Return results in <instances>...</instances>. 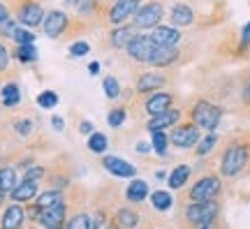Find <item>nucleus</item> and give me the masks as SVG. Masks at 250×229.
I'll use <instances>...</instances> for the list:
<instances>
[{
	"label": "nucleus",
	"mask_w": 250,
	"mask_h": 229,
	"mask_svg": "<svg viewBox=\"0 0 250 229\" xmlns=\"http://www.w3.org/2000/svg\"><path fill=\"white\" fill-rule=\"evenodd\" d=\"M250 162V144L246 141H229L225 146L223 155H220V176L225 178H236Z\"/></svg>",
	"instance_id": "f257e3e1"
},
{
	"label": "nucleus",
	"mask_w": 250,
	"mask_h": 229,
	"mask_svg": "<svg viewBox=\"0 0 250 229\" xmlns=\"http://www.w3.org/2000/svg\"><path fill=\"white\" fill-rule=\"evenodd\" d=\"M19 183L17 178V169L12 167V165H5V167H0V192L9 194L14 190V185Z\"/></svg>",
	"instance_id": "c85d7f7f"
},
{
	"label": "nucleus",
	"mask_w": 250,
	"mask_h": 229,
	"mask_svg": "<svg viewBox=\"0 0 250 229\" xmlns=\"http://www.w3.org/2000/svg\"><path fill=\"white\" fill-rule=\"evenodd\" d=\"M7 70H9V49L0 40V74H5Z\"/></svg>",
	"instance_id": "c03bdc74"
},
{
	"label": "nucleus",
	"mask_w": 250,
	"mask_h": 229,
	"mask_svg": "<svg viewBox=\"0 0 250 229\" xmlns=\"http://www.w3.org/2000/svg\"><path fill=\"white\" fill-rule=\"evenodd\" d=\"M86 146H88L90 153H98V155H104V150L109 146V137L104 132H95L88 134V141H86Z\"/></svg>",
	"instance_id": "2f4dec72"
},
{
	"label": "nucleus",
	"mask_w": 250,
	"mask_h": 229,
	"mask_svg": "<svg viewBox=\"0 0 250 229\" xmlns=\"http://www.w3.org/2000/svg\"><path fill=\"white\" fill-rule=\"evenodd\" d=\"M83 23L81 19L70 17L65 9H49L44 14V21H42V33H44L49 40H62L74 33V26Z\"/></svg>",
	"instance_id": "7ed1b4c3"
},
{
	"label": "nucleus",
	"mask_w": 250,
	"mask_h": 229,
	"mask_svg": "<svg viewBox=\"0 0 250 229\" xmlns=\"http://www.w3.org/2000/svg\"><path fill=\"white\" fill-rule=\"evenodd\" d=\"M215 146H218V134H215V132H208L206 137H202V139L197 141V146L192 150H195L197 158H206V155H208V153H211Z\"/></svg>",
	"instance_id": "72a5a7b5"
},
{
	"label": "nucleus",
	"mask_w": 250,
	"mask_h": 229,
	"mask_svg": "<svg viewBox=\"0 0 250 229\" xmlns=\"http://www.w3.org/2000/svg\"><path fill=\"white\" fill-rule=\"evenodd\" d=\"M139 30L132 26V23H123V26H114L111 30L107 33V44L114 49V51H123L127 42L137 35Z\"/></svg>",
	"instance_id": "f3484780"
},
{
	"label": "nucleus",
	"mask_w": 250,
	"mask_h": 229,
	"mask_svg": "<svg viewBox=\"0 0 250 229\" xmlns=\"http://www.w3.org/2000/svg\"><path fill=\"white\" fill-rule=\"evenodd\" d=\"M151 40L155 46H179L181 40H183V33L181 28H174V26H155L151 33Z\"/></svg>",
	"instance_id": "6ab92c4d"
},
{
	"label": "nucleus",
	"mask_w": 250,
	"mask_h": 229,
	"mask_svg": "<svg viewBox=\"0 0 250 229\" xmlns=\"http://www.w3.org/2000/svg\"><path fill=\"white\" fill-rule=\"evenodd\" d=\"M28 220V211L21 206V204H9L7 208L0 215V227L2 229H21Z\"/></svg>",
	"instance_id": "aec40b11"
},
{
	"label": "nucleus",
	"mask_w": 250,
	"mask_h": 229,
	"mask_svg": "<svg viewBox=\"0 0 250 229\" xmlns=\"http://www.w3.org/2000/svg\"><path fill=\"white\" fill-rule=\"evenodd\" d=\"M0 97H2V106L5 109H17L21 104V88H19L17 81H7L0 88Z\"/></svg>",
	"instance_id": "393cba45"
},
{
	"label": "nucleus",
	"mask_w": 250,
	"mask_h": 229,
	"mask_svg": "<svg viewBox=\"0 0 250 229\" xmlns=\"http://www.w3.org/2000/svg\"><path fill=\"white\" fill-rule=\"evenodd\" d=\"M12 130L19 134V137H30V134L35 132V121L30 118V116H19V118H14L12 121Z\"/></svg>",
	"instance_id": "473e14b6"
},
{
	"label": "nucleus",
	"mask_w": 250,
	"mask_h": 229,
	"mask_svg": "<svg viewBox=\"0 0 250 229\" xmlns=\"http://www.w3.org/2000/svg\"><path fill=\"white\" fill-rule=\"evenodd\" d=\"M241 102L246 106H250V74L243 79V83H241Z\"/></svg>",
	"instance_id": "a18cd8bd"
},
{
	"label": "nucleus",
	"mask_w": 250,
	"mask_h": 229,
	"mask_svg": "<svg viewBox=\"0 0 250 229\" xmlns=\"http://www.w3.org/2000/svg\"><path fill=\"white\" fill-rule=\"evenodd\" d=\"M35 197H37V183L35 181H26V178H21L14 185V190L9 192V199L17 204H26L30 199H35Z\"/></svg>",
	"instance_id": "4be33fe9"
},
{
	"label": "nucleus",
	"mask_w": 250,
	"mask_h": 229,
	"mask_svg": "<svg viewBox=\"0 0 250 229\" xmlns=\"http://www.w3.org/2000/svg\"><path fill=\"white\" fill-rule=\"evenodd\" d=\"M58 102H61V97H58L56 90H42V93L37 95V106H40V109H46V111L58 106Z\"/></svg>",
	"instance_id": "e433bc0d"
},
{
	"label": "nucleus",
	"mask_w": 250,
	"mask_h": 229,
	"mask_svg": "<svg viewBox=\"0 0 250 229\" xmlns=\"http://www.w3.org/2000/svg\"><path fill=\"white\" fill-rule=\"evenodd\" d=\"M148 197H151L153 208H155V211H160V213L169 211L171 206H174V197H171L167 190H155V192L148 194Z\"/></svg>",
	"instance_id": "7c9ffc66"
},
{
	"label": "nucleus",
	"mask_w": 250,
	"mask_h": 229,
	"mask_svg": "<svg viewBox=\"0 0 250 229\" xmlns=\"http://www.w3.org/2000/svg\"><path fill=\"white\" fill-rule=\"evenodd\" d=\"M79 132L81 134H93V132H95V125L90 123V121H81V123H79Z\"/></svg>",
	"instance_id": "de8ad7c7"
},
{
	"label": "nucleus",
	"mask_w": 250,
	"mask_h": 229,
	"mask_svg": "<svg viewBox=\"0 0 250 229\" xmlns=\"http://www.w3.org/2000/svg\"><path fill=\"white\" fill-rule=\"evenodd\" d=\"M17 28H19V21L14 17H7L5 21H0V40H12Z\"/></svg>",
	"instance_id": "ea45409f"
},
{
	"label": "nucleus",
	"mask_w": 250,
	"mask_h": 229,
	"mask_svg": "<svg viewBox=\"0 0 250 229\" xmlns=\"http://www.w3.org/2000/svg\"><path fill=\"white\" fill-rule=\"evenodd\" d=\"M90 222H93V218H90L88 213L79 211V213H74L70 220H67L65 229H90Z\"/></svg>",
	"instance_id": "4c0bfd02"
},
{
	"label": "nucleus",
	"mask_w": 250,
	"mask_h": 229,
	"mask_svg": "<svg viewBox=\"0 0 250 229\" xmlns=\"http://www.w3.org/2000/svg\"><path fill=\"white\" fill-rule=\"evenodd\" d=\"M102 167L116 178H134L137 176V167H134L132 162H127V160H123V158H116V155H104V158H102Z\"/></svg>",
	"instance_id": "a211bd4d"
},
{
	"label": "nucleus",
	"mask_w": 250,
	"mask_h": 229,
	"mask_svg": "<svg viewBox=\"0 0 250 229\" xmlns=\"http://www.w3.org/2000/svg\"><path fill=\"white\" fill-rule=\"evenodd\" d=\"M125 121H127V106L125 104H118V106H111L107 114V123L109 127H114V130H118V127H123Z\"/></svg>",
	"instance_id": "f704fd0d"
},
{
	"label": "nucleus",
	"mask_w": 250,
	"mask_h": 229,
	"mask_svg": "<svg viewBox=\"0 0 250 229\" xmlns=\"http://www.w3.org/2000/svg\"><path fill=\"white\" fill-rule=\"evenodd\" d=\"M162 19H165V5L160 0H146L139 5V9L134 12L132 23L137 30H153L155 26H160Z\"/></svg>",
	"instance_id": "0eeeda50"
},
{
	"label": "nucleus",
	"mask_w": 250,
	"mask_h": 229,
	"mask_svg": "<svg viewBox=\"0 0 250 229\" xmlns=\"http://www.w3.org/2000/svg\"><path fill=\"white\" fill-rule=\"evenodd\" d=\"M190 174H192V169L188 167V165H179V167H174L169 171V176H167V185H169L171 190H183L190 181Z\"/></svg>",
	"instance_id": "a878e982"
},
{
	"label": "nucleus",
	"mask_w": 250,
	"mask_h": 229,
	"mask_svg": "<svg viewBox=\"0 0 250 229\" xmlns=\"http://www.w3.org/2000/svg\"><path fill=\"white\" fill-rule=\"evenodd\" d=\"M102 5L104 0H65V7L74 9V17L86 23H102Z\"/></svg>",
	"instance_id": "ddd939ff"
},
{
	"label": "nucleus",
	"mask_w": 250,
	"mask_h": 229,
	"mask_svg": "<svg viewBox=\"0 0 250 229\" xmlns=\"http://www.w3.org/2000/svg\"><path fill=\"white\" fill-rule=\"evenodd\" d=\"M114 220H116L118 229H137L142 225V213L130 208V206H121L114 215Z\"/></svg>",
	"instance_id": "b1692460"
},
{
	"label": "nucleus",
	"mask_w": 250,
	"mask_h": 229,
	"mask_svg": "<svg viewBox=\"0 0 250 229\" xmlns=\"http://www.w3.org/2000/svg\"><path fill=\"white\" fill-rule=\"evenodd\" d=\"M181 53L183 51H181L179 46H155V51H153L148 65L155 67V70H171V67L179 65Z\"/></svg>",
	"instance_id": "4468645a"
},
{
	"label": "nucleus",
	"mask_w": 250,
	"mask_h": 229,
	"mask_svg": "<svg viewBox=\"0 0 250 229\" xmlns=\"http://www.w3.org/2000/svg\"><path fill=\"white\" fill-rule=\"evenodd\" d=\"M51 127H54L56 132H62V130H65V118H61V116H51Z\"/></svg>",
	"instance_id": "49530a36"
},
{
	"label": "nucleus",
	"mask_w": 250,
	"mask_h": 229,
	"mask_svg": "<svg viewBox=\"0 0 250 229\" xmlns=\"http://www.w3.org/2000/svg\"><path fill=\"white\" fill-rule=\"evenodd\" d=\"M202 139V130L192 121H181L169 130V144L179 150H192Z\"/></svg>",
	"instance_id": "1a4fd4ad"
},
{
	"label": "nucleus",
	"mask_w": 250,
	"mask_h": 229,
	"mask_svg": "<svg viewBox=\"0 0 250 229\" xmlns=\"http://www.w3.org/2000/svg\"><path fill=\"white\" fill-rule=\"evenodd\" d=\"M65 218H67V204L61 202V204H56V206H49V208H40V213H37V225H42L44 229L62 227V225H65Z\"/></svg>",
	"instance_id": "2eb2a0df"
},
{
	"label": "nucleus",
	"mask_w": 250,
	"mask_h": 229,
	"mask_svg": "<svg viewBox=\"0 0 250 229\" xmlns=\"http://www.w3.org/2000/svg\"><path fill=\"white\" fill-rule=\"evenodd\" d=\"M250 49V21L241 28V37H239V51H248Z\"/></svg>",
	"instance_id": "37998d69"
},
{
	"label": "nucleus",
	"mask_w": 250,
	"mask_h": 229,
	"mask_svg": "<svg viewBox=\"0 0 250 229\" xmlns=\"http://www.w3.org/2000/svg\"><path fill=\"white\" fill-rule=\"evenodd\" d=\"M169 21H171V26L174 28H188V26H192L195 23V9L190 7L188 2H174L169 9Z\"/></svg>",
	"instance_id": "412c9836"
},
{
	"label": "nucleus",
	"mask_w": 250,
	"mask_h": 229,
	"mask_svg": "<svg viewBox=\"0 0 250 229\" xmlns=\"http://www.w3.org/2000/svg\"><path fill=\"white\" fill-rule=\"evenodd\" d=\"M223 114H225V109L220 104H215V102L206 100V97H199L188 109V121H192L199 130L215 132V127L223 121Z\"/></svg>",
	"instance_id": "f03ea898"
},
{
	"label": "nucleus",
	"mask_w": 250,
	"mask_h": 229,
	"mask_svg": "<svg viewBox=\"0 0 250 229\" xmlns=\"http://www.w3.org/2000/svg\"><path fill=\"white\" fill-rule=\"evenodd\" d=\"M14 44H35V33H30V28L19 26L14 30V37H12Z\"/></svg>",
	"instance_id": "58836bf2"
},
{
	"label": "nucleus",
	"mask_w": 250,
	"mask_h": 229,
	"mask_svg": "<svg viewBox=\"0 0 250 229\" xmlns=\"http://www.w3.org/2000/svg\"><path fill=\"white\" fill-rule=\"evenodd\" d=\"M88 74H90V77H98V74H100V62L98 61L88 65Z\"/></svg>",
	"instance_id": "8fccbe9b"
},
{
	"label": "nucleus",
	"mask_w": 250,
	"mask_h": 229,
	"mask_svg": "<svg viewBox=\"0 0 250 229\" xmlns=\"http://www.w3.org/2000/svg\"><path fill=\"white\" fill-rule=\"evenodd\" d=\"M142 0H104L102 5V26H123L130 23Z\"/></svg>",
	"instance_id": "20e7f679"
},
{
	"label": "nucleus",
	"mask_w": 250,
	"mask_h": 229,
	"mask_svg": "<svg viewBox=\"0 0 250 229\" xmlns=\"http://www.w3.org/2000/svg\"><path fill=\"white\" fill-rule=\"evenodd\" d=\"M153 51H155V44H153L151 35H144L142 30H139L123 49V56L130 62H134V65H148Z\"/></svg>",
	"instance_id": "9d476101"
},
{
	"label": "nucleus",
	"mask_w": 250,
	"mask_h": 229,
	"mask_svg": "<svg viewBox=\"0 0 250 229\" xmlns=\"http://www.w3.org/2000/svg\"><path fill=\"white\" fill-rule=\"evenodd\" d=\"M174 83V77H171L169 70H146V72H137L134 74V83H132V93L137 97H144L148 93H155V90L169 88Z\"/></svg>",
	"instance_id": "39448f33"
},
{
	"label": "nucleus",
	"mask_w": 250,
	"mask_h": 229,
	"mask_svg": "<svg viewBox=\"0 0 250 229\" xmlns=\"http://www.w3.org/2000/svg\"><path fill=\"white\" fill-rule=\"evenodd\" d=\"M174 104H176V95H174L171 90L162 88V90H155V93L144 95V100H142V111H144V116L153 118V116H158V114H162V111L171 109Z\"/></svg>",
	"instance_id": "f8f14e48"
},
{
	"label": "nucleus",
	"mask_w": 250,
	"mask_h": 229,
	"mask_svg": "<svg viewBox=\"0 0 250 229\" xmlns=\"http://www.w3.org/2000/svg\"><path fill=\"white\" fill-rule=\"evenodd\" d=\"M90 53V44L86 40H79V42H72L70 44V58H83Z\"/></svg>",
	"instance_id": "79ce46f5"
},
{
	"label": "nucleus",
	"mask_w": 250,
	"mask_h": 229,
	"mask_svg": "<svg viewBox=\"0 0 250 229\" xmlns=\"http://www.w3.org/2000/svg\"><path fill=\"white\" fill-rule=\"evenodd\" d=\"M153 137H151V148H153V153H158V155H167V150H169V132L167 130H158V132H151Z\"/></svg>",
	"instance_id": "c756f323"
},
{
	"label": "nucleus",
	"mask_w": 250,
	"mask_h": 229,
	"mask_svg": "<svg viewBox=\"0 0 250 229\" xmlns=\"http://www.w3.org/2000/svg\"><path fill=\"white\" fill-rule=\"evenodd\" d=\"M102 88H104V95H107L109 100H118V97H121V93H123V88H121V81H118L114 74H107V77L102 79Z\"/></svg>",
	"instance_id": "c9c22d12"
},
{
	"label": "nucleus",
	"mask_w": 250,
	"mask_h": 229,
	"mask_svg": "<svg viewBox=\"0 0 250 229\" xmlns=\"http://www.w3.org/2000/svg\"><path fill=\"white\" fill-rule=\"evenodd\" d=\"M44 176H46V169L42 167V165H30V167H26V171H23V178H26V181H35V183H40Z\"/></svg>",
	"instance_id": "a19ab883"
},
{
	"label": "nucleus",
	"mask_w": 250,
	"mask_h": 229,
	"mask_svg": "<svg viewBox=\"0 0 250 229\" xmlns=\"http://www.w3.org/2000/svg\"><path fill=\"white\" fill-rule=\"evenodd\" d=\"M220 192H223V178L218 174H206L188 187L186 202H215Z\"/></svg>",
	"instance_id": "423d86ee"
},
{
	"label": "nucleus",
	"mask_w": 250,
	"mask_h": 229,
	"mask_svg": "<svg viewBox=\"0 0 250 229\" xmlns=\"http://www.w3.org/2000/svg\"><path fill=\"white\" fill-rule=\"evenodd\" d=\"M148 194H151V190H148V183L144 181V178H137L134 176L132 181H130V185L125 187V199L130 204H142L148 199Z\"/></svg>",
	"instance_id": "5701e85b"
},
{
	"label": "nucleus",
	"mask_w": 250,
	"mask_h": 229,
	"mask_svg": "<svg viewBox=\"0 0 250 229\" xmlns=\"http://www.w3.org/2000/svg\"><path fill=\"white\" fill-rule=\"evenodd\" d=\"M12 58H17L19 62L23 65H30V62H37V46L35 44H17L14 51H12Z\"/></svg>",
	"instance_id": "bb28decb"
},
{
	"label": "nucleus",
	"mask_w": 250,
	"mask_h": 229,
	"mask_svg": "<svg viewBox=\"0 0 250 229\" xmlns=\"http://www.w3.org/2000/svg\"><path fill=\"white\" fill-rule=\"evenodd\" d=\"M155 178H160V181H165V178H167V174H165V171H155Z\"/></svg>",
	"instance_id": "864d4df0"
},
{
	"label": "nucleus",
	"mask_w": 250,
	"mask_h": 229,
	"mask_svg": "<svg viewBox=\"0 0 250 229\" xmlns=\"http://www.w3.org/2000/svg\"><path fill=\"white\" fill-rule=\"evenodd\" d=\"M61 202H65V199H62V192L56 190V187L44 190V192H37V197H35L37 208H49V206H56V204H61Z\"/></svg>",
	"instance_id": "cd10ccee"
},
{
	"label": "nucleus",
	"mask_w": 250,
	"mask_h": 229,
	"mask_svg": "<svg viewBox=\"0 0 250 229\" xmlns=\"http://www.w3.org/2000/svg\"><path fill=\"white\" fill-rule=\"evenodd\" d=\"M12 7H14V19L19 21V26H23V28L42 26L46 12L40 0H21V2L12 5Z\"/></svg>",
	"instance_id": "9b49d317"
},
{
	"label": "nucleus",
	"mask_w": 250,
	"mask_h": 229,
	"mask_svg": "<svg viewBox=\"0 0 250 229\" xmlns=\"http://www.w3.org/2000/svg\"><path fill=\"white\" fill-rule=\"evenodd\" d=\"M30 229H37V227H30Z\"/></svg>",
	"instance_id": "6e6d98bb"
},
{
	"label": "nucleus",
	"mask_w": 250,
	"mask_h": 229,
	"mask_svg": "<svg viewBox=\"0 0 250 229\" xmlns=\"http://www.w3.org/2000/svg\"><path fill=\"white\" fill-rule=\"evenodd\" d=\"M148 150H153V148L146 141H139V144H137V153H148Z\"/></svg>",
	"instance_id": "603ef678"
},
{
	"label": "nucleus",
	"mask_w": 250,
	"mask_h": 229,
	"mask_svg": "<svg viewBox=\"0 0 250 229\" xmlns=\"http://www.w3.org/2000/svg\"><path fill=\"white\" fill-rule=\"evenodd\" d=\"M9 2H12V5H17V2H21V0H9Z\"/></svg>",
	"instance_id": "5fc2aeb1"
},
{
	"label": "nucleus",
	"mask_w": 250,
	"mask_h": 229,
	"mask_svg": "<svg viewBox=\"0 0 250 229\" xmlns=\"http://www.w3.org/2000/svg\"><path fill=\"white\" fill-rule=\"evenodd\" d=\"M192 229H218V220H211V222H204V225H197Z\"/></svg>",
	"instance_id": "3c124183"
},
{
	"label": "nucleus",
	"mask_w": 250,
	"mask_h": 229,
	"mask_svg": "<svg viewBox=\"0 0 250 229\" xmlns=\"http://www.w3.org/2000/svg\"><path fill=\"white\" fill-rule=\"evenodd\" d=\"M218 213H220L218 199L215 202H188L186 208H183V220L190 227H197V225H204V222L218 220Z\"/></svg>",
	"instance_id": "6e6552de"
},
{
	"label": "nucleus",
	"mask_w": 250,
	"mask_h": 229,
	"mask_svg": "<svg viewBox=\"0 0 250 229\" xmlns=\"http://www.w3.org/2000/svg\"><path fill=\"white\" fill-rule=\"evenodd\" d=\"M7 17H12V12H9L7 2H2V0H0V21H5Z\"/></svg>",
	"instance_id": "09e8293b"
},
{
	"label": "nucleus",
	"mask_w": 250,
	"mask_h": 229,
	"mask_svg": "<svg viewBox=\"0 0 250 229\" xmlns=\"http://www.w3.org/2000/svg\"><path fill=\"white\" fill-rule=\"evenodd\" d=\"M181 121H183V109H179V106H171V109H167V111H162V114L148 118L146 130H148V132H158V130H171V127H174L176 123H181Z\"/></svg>",
	"instance_id": "dca6fc26"
}]
</instances>
